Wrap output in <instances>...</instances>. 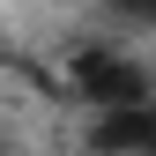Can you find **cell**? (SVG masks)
Returning a JSON list of instances; mask_svg holds the SVG:
<instances>
[{
	"instance_id": "6da1fadb",
	"label": "cell",
	"mask_w": 156,
	"mask_h": 156,
	"mask_svg": "<svg viewBox=\"0 0 156 156\" xmlns=\"http://www.w3.org/2000/svg\"><path fill=\"white\" fill-rule=\"evenodd\" d=\"M67 89L82 97L89 112H112V104H141L149 74H141V60H126L119 45H82L67 60Z\"/></svg>"
},
{
	"instance_id": "277c9868",
	"label": "cell",
	"mask_w": 156,
	"mask_h": 156,
	"mask_svg": "<svg viewBox=\"0 0 156 156\" xmlns=\"http://www.w3.org/2000/svg\"><path fill=\"white\" fill-rule=\"evenodd\" d=\"M0 156H15V149H8V134H0Z\"/></svg>"
},
{
	"instance_id": "3957f363",
	"label": "cell",
	"mask_w": 156,
	"mask_h": 156,
	"mask_svg": "<svg viewBox=\"0 0 156 156\" xmlns=\"http://www.w3.org/2000/svg\"><path fill=\"white\" fill-rule=\"evenodd\" d=\"M112 15H126V23H141V30H156V0H112Z\"/></svg>"
},
{
	"instance_id": "7a4b0ae2",
	"label": "cell",
	"mask_w": 156,
	"mask_h": 156,
	"mask_svg": "<svg viewBox=\"0 0 156 156\" xmlns=\"http://www.w3.org/2000/svg\"><path fill=\"white\" fill-rule=\"evenodd\" d=\"M89 156H156V97L89 112Z\"/></svg>"
}]
</instances>
